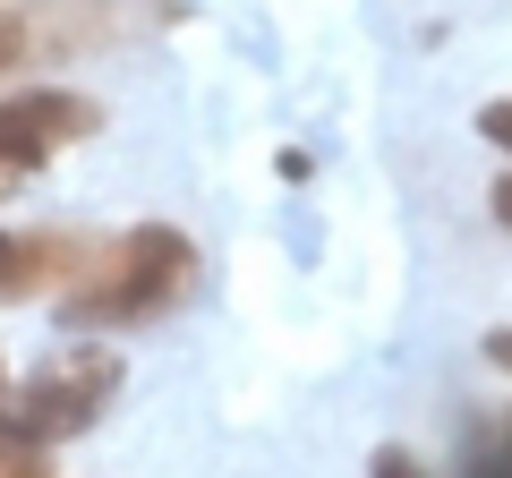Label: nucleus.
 Returning <instances> with one entry per match:
<instances>
[{
    "label": "nucleus",
    "instance_id": "10",
    "mask_svg": "<svg viewBox=\"0 0 512 478\" xmlns=\"http://www.w3.org/2000/svg\"><path fill=\"white\" fill-rule=\"evenodd\" d=\"M487 359H495V368L512 376V325H504V333H487Z\"/></svg>",
    "mask_w": 512,
    "mask_h": 478
},
{
    "label": "nucleus",
    "instance_id": "7",
    "mask_svg": "<svg viewBox=\"0 0 512 478\" xmlns=\"http://www.w3.org/2000/svg\"><path fill=\"white\" fill-rule=\"evenodd\" d=\"M367 478H436V470H427L419 453H402V444H384V453L367 461Z\"/></svg>",
    "mask_w": 512,
    "mask_h": 478
},
{
    "label": "nucleus",
    "instance_id": "3",
    "mask_svg": "<svg viewBox=\"0 0 512 478\" xmlns=\"http://www.w3.org/2000/svg\"><path fill=\"white\" fill-rule=\"evenodd\" d=\"M103 129V103L94 94H69V86H26L0 103V188L35 180L52 154L86 146V137Z\"/></svg>",
    "mask_w": 512,
    "mask_h": 478
},
{
    "label": "nucleus",
    "instance_id": "4",
    "mask_svg": "<svg viewBox=\"0 0 512 478\" xmlns=\"http://www.w3.org/2000/svg\"><path fill=\"white\" fill-rule=\"evenodd\" d=\"M26 291H35V248L0 231V299H26Z\"/></svg>",
    "mask_w": 512,
    "mask_h": 478
},
{
    "label": "nucleus",
    "instance_id": "11",
    "mask_svg": "<svg viewBox=\"0 0 512 478\" xmlns=\"http://www.w3.org/2000/svg\"><path fill=\"white\" fill-rule=\"evenodd\" d=\"M495 222H504V231H512V171H504V180H495Z\"/></svg>",
    "mask_w": 512,
    "mask_h": 478
},
{
    "label": "nucleus",
    "instance_id": "8",
    "mask_svg": "<svg viewBox=\"0 0 512 478\" xmlns=\"http://www.w3.org/2000/svg\"><path fill=\"white\" fill-rule=\"evenodd\" d=\"M478 129H487V137H495V146H504V154H512V103H487V111H478Z\"/></svg>",
    "mask_w": 512,
    "mask_h": 478
},
{
    "label": "nucleus",
    "instance_id": "6",
    "mask_svg": "<svg viewBox=\"0 0 512 478\" xmlns=\"http://www.w3.org/2000/svg\"><path fill=\"white\" fill-rule=\"evenodd\" d=\"M43 453H52V444L18 436V444H9V453H0V478H52V461H43Z\"/></svg>",
    "mask_w": 512,
    "mask_h": 478
},
{
    "label": "nucleus",
    "instance_id": "9",
    "mask_svg": "<svg viewBox=\"0 0 512 478\" xmlns=\"http://www.w3.org/2000/svg\"><path fill=\"white\" fill-rule=\"evenodd\" d=\"M487 470H495V478H512V410L495 419V461H487Z\"/></svg>",
    "mask_w": 512,
    "mask_h": 478
},
{
    "label": "nucleus",
    "instance_id": "2",
    "mask_svg": "<svg viewBox=\"0 0 512 478\" xmlns=\"http://www.w3.org/2000/svg\"><path fill=\"white\" fill-rule=\"evenodd\" d=\"M111 393H120V350L77 342V350H60L52 368H35V385H26V402H18V427L35 444H69V436H86V427L103 419Z\"/></svg>",
    "mask_w": 512,
    "mask_h": 478
},
{
    "label": "nucleus",
    "instance_id": "12",
    "mask_svg": "<svg viewBox=\"0 0 512 478\" xmlns=\"http://www.w3.org/2000/svg\"><path fill=\"white\" fill-rule=\"evenodd\" d=\"M0 385H9V368H0Z\"/></svg>",
    "mask_w": 512,
    "mask_h": 478
},
{
    "label": "nucleus",
    "instance_id": "5",
    "mask_svg": "<svg viewBox=\"0 0 512 478\" xmlns=\"http://www.w3.org/2000/svg\"><path fill=\"white\" fill-rule=\"evenodd\" d=\"M18 60H35V26H26L18 9H0V77L18 69Z\"/></svg>",
    "mask_w": 512,
    "mask_h": 478
},
{
    "label": "nucleus",
    "instance_id": "1",
    "mask_svg": "<svg viewBox=\"0 0 512 478\" xmlns=\"http://www.w3.org/2000/svg\"><path fill=\"white\" fill-rule=\"evenodd\" d=\"M188 291H197V239L171 222H137L77 265V282L60 291V316L77 333H120L146 316H171Z\"/></svg>",
    "mask_w": 512,
    "mask_h": 478
}]
</instances>
